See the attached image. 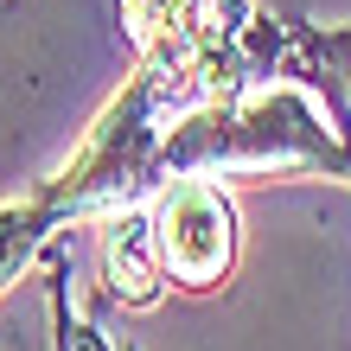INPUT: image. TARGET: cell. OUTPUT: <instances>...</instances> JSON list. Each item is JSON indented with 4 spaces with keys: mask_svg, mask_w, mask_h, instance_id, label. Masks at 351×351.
Wrapping results in <instances>:
<instances>
[{
    "mask_svg": "<svg viewBox=\"0 0 351 351\" xmlns=\"http://www.w3.org/2000/svg\"><path fill=\"white\" fill-rule=\"evenodd\" d=\"M64 223H71V217L51 204L45 185H32L26 198H7V204H0V294H7V287L26 275V262L45 250V243L64 230Z\"/></svg>",
    "mask_w": 351,
    "mask_h": 351,
    "instance_id": "obj_4",
    "label": "cell"
},
{
    "mask_svg": "<svg viewBox=\"0 0 351 351\" xmlns=\"http://www.w3.org/2000/svg\"><path fill=\"white\" fill-rule=\"evenodd\" d=\"M102 281H109V300H121L128 313L167 300L173 281H167V262H160L147 204H121V211L102 217Z\"/></svg>",
    "mask_w": 351,
    "mask_h": 351,
    "instance_id": "obj_3",
    "label": "cell"
},
{
    "mask_svg": "<svg viewBox=\"0 0 351 351\" xmlns=\"http://www.w3.org/2000/svg\"><path fill=\"white\" fill-rule=\"evenodd\" d=\"M167 281L185 294H211L237 268V204L211 179H167L147 204Z\"/></svg>",
    "mask_w": 351,
    "mask_h": 351,
    "instance_id": "obj_2",
    "label": "cell"
},
{
    "mask_svg": "<svg viewBox=\"0 0 351 351\" xmlns=\"http://www.w3.org/2000/svg\"><path fill=\"white\" fill-rule=\"evenodd\" d=\"M287 71L306 84H326L332 102H351V26L326 32V26H300L287 38Z\"/></svg>",
    "mask_w": 351,
    "mask_h": 351,
    "instance_id": "obj_5",
    "label": "cell"
},
{
    "mask_svg": "<svg viewBox=\"0 0 351 351\" xmlns=\"http://www.w3.org/2000/svg\"><path fill=\"white\" fill-rule=\"evenodd\" d=\"M262 179V173H319L351 185V115L345 102H313L300 84H243L185 109L154 160V192L167 179Z\"/></svg>",
    "mask_w": 351,
    "mask_h": 351,
    "instance_id": "obj_1",
    "label": "cell"
}]
</instances>
